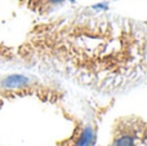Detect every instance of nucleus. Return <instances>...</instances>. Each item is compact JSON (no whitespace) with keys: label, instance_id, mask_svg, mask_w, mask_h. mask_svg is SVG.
I'll list each match as a JSON object with an SVG mask.
<instances>
[{"label":"nucleus","instance_id":"2","mask_svg":"<svg viewBox=\"0 0 147 146\" xmlns=\"http://www.w3.org/2000/svg\"><path fill=\"white\" fill-rule=\"evenodd\" d=\"M107 146H147V120L138 115L116 118Z\"/></svg>","mask_w":147,"mask_h":146},{"label":"nucleus","instance_id":"1","mask_svg":"<svg viewBox=\"0 0 147 146\" xmlns=\"http://www.w3.org/2000/svg\"><path fill=\"white\" fill-rule=\"evenodd\" d=\"M25 62L99 96H117L147 80V26L98 7H79L38 22Z\"/></svg>","mask_w":147,"mask_h":146}]
</instances>
